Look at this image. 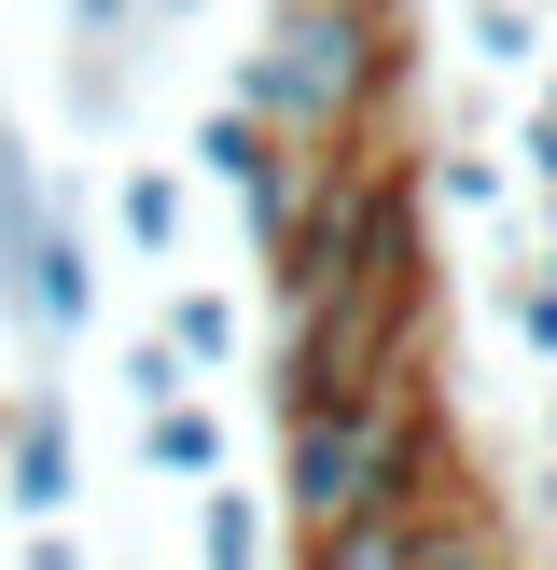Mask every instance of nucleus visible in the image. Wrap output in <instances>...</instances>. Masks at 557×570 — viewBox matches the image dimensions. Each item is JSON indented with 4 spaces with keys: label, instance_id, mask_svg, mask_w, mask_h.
Instances as JSON below:
<instances>
[{
    "label": "nucleus",
    "instance_id": "15",
    "mask_svg": "<svg viewBox=\"0 0 557 570\" xmlns=\"http://www.w3.org/2000/svg\"><path fill=\"white\" fill-rule=\"evenodd\" d=\"M126 404H139V417L195 404V376H182V348H167V334H139V348H126Z\"/></svg>",
    "mask_w": 557,
    "mask_h": 570
},
{
    "label": "nucleus",
    "instance_id": "5",
    "mask_svg": "<svg viewBox=\"0 0 557 570\" xmlns=\"http://www.w3.org/2000/svg\"><path fill=\"white\" fill-rule=\"evenodd\" d=\"M139 0H70V98H84V126H111L126 111V70H139Z\"/></svg>",
    "mask_w": 557,
    "mask_h": 570
},
{
    "label": "nucleus",
    "instance_id": "21",
    "mask_svg": "<svg viewBox=\"0 0 557 570\" xmlns=\"http://www.w3.org/2000/svg\"><path fill=\"white\" fill-rule=\"evenodd\" d=\"M544 111H557V83H544Z\"/></svg>",
    "mask_w": 557,
    "mask_h": 570
},
{
    "label": "nucleus",
    "instance_id": "19",
    "mask_svg": "<svg viewBox=\"0 0 557 570\" xmlns=\"http://www.w3.org/2000/svg\"><path fill=\"white\" fill-rule=\"evenodd\" d=\"M28 570H84V543L70 529H28Z\"/></svg>",
    "mask_w": 557,
    "mask_h": 570
},
{
    "label": "nucleus",
    "instance_id": "10",
    "mask_svg": "<svg viewBox=\"0 0 557 570\" xmlns=\"http://www.w3.org/2000/svg\"><path fill=\"white\" fill-rule=\"evenodd\" d=\"M418 570H516V543H501V515L473 488H446L432 515H418Z\"/></svg>",
    "mask_w": 557,
    "mask_h": 570
},
{
    "label": "nucleus",
    "instance_id": "4",
    "mask_svg": "<svg viewBox=\"0 0 557 570\" xmlns=\"http://www.w3.org/2000/svg\"><path fill=\"white\" fill-rule=\"evenodd\" d=\"M70 488H84L70 417L28 390V404H14V432H0V501H14V529H56V515H70Z\"/></svg>",
    "mask_w": 557,
    "mask_h": 570
},
{
    "label": "nucleus",
    "instance_id": "9",
    "mask_svg": "<svg viewBox=\"0 0 557 570\" xmlns=\"http://www.w3.org/2000/svg\"><path fill=\"white\" fill-rule=\"evenodd\" d=\"M139 473H154V488H223V417H209V404L139 417Z\"/></svg>",
    "mask_w": 557,
    "mask_h": 570
},
{
    "label": "nucleus",
    "instance_id": "18",
    "mask_svg": "<svg viewBox=\"0 0 557 570\" xmlns=\"http://www.w3.org/2000/svg\"><path fill=\"white\" fill-rule=\"evenodd\" d=\"M516 154H529V181L557 195V111H529V139H516Z\"/></svg>",
    "mask_w": 557,
    "mask_h": 570
},
{
    "label": "nucleus",
    "instance_id": "2",
    "mask_svg": "<svg viewBox=\"0 0 557 570\" xmlns=\"http://www.w3.org/2000/svg\"><path fill=\"white\" fill-rule=\"evenodd\" d=\"M446 488H460V460H446L432 362H390L349 404L278 417V515H293V543H321L349 515H390V501H446Z\"/></svg>",
    "mask_w": 557,
    "mask_h": 570
},
{
    "label": "nucleus",
    "instance_id": "11",
    "mask_svg": "<svg viewBox=\"0 0 557 570\" xmlns=\"http://www.w3.org/2000/svg\"><path fill=\"white\" fill-rule=\"evenodd\" d=\"M265 488H209L195 501V570H265Z\"/></svg>",
    "mask_w": 557,
    "mask_h": 570
},
{
    "label": "nucleus",
    "instance_id": "16",
    "mask_svg": "<svg viewBox=\"0 0 557 570\" xmlns=\"http://www.w3.org/2000/svg\"><path fill=\"white\" fill-rule=\"evenodd\" d=\"M432 195H446V209H501V167L473 154V139H446V154H432Z\"/></svg>",
    "mask_w": 557,
    "mask_h": 570
},
{
    "label": "nucleus",
    "instance_id": "6",
    "mask_svg": "<svg viewBox=\"0 0 557 570\" xmlns=\"http://www.w3.org/2000/svg\"><path fill=\"white\" fill-rule=\"evenodd\" d=\"M418 515H432V501L349 515V529H321V543H293V570H418Z\"/></svg>",
    "mask_w": 557,
    "mask_h": 570
},
{
    "label": "nucleus",
    "instance_id": "8",
    "mask_svg": "<svg viewBox=\"0 0 557 570\" xmlns=\"http://www.w3.org/2000/svg\"><path fill=\"white\" fill-rule=\"evenodd\" d=\"M42 223H56V181H42V154H28L14 126H0V293L28 278V250H42Z\"/></svg>",
    "mask_w": 557,
    "mask_h": 570
},
{
    "label": "nucleus",
    "instance_id": "13",
    "mask_svg": "<svg viewBox=\"0 0 557 570\" xmlns=\"http://www.w3.org/2000/svg\"><path fill=\"white\" fill-rule=\"evenodd\" d=\"M167 348H182V376H223L237 362V293H182L167 278Z\"/></svg>",
    "mask_w": 557,
    "mask_h": 570
},
{
    "label": "nucleus",
    "instance_id": "20",
    "mask_svg": "<svg viewBox=\"0 0 557 570\" xmlns=\"http://www.w3.org/2000/svg\"><path fill=\"white\" fill-rule=\"evenodd\" d=\"M139 14H167V28H182V14H195V0H139Z\"/></svg>",
    "mask_w": 557,
    "mask_h": 570
},
{
    "label": "nucleus",
    "instance_id": "22",
    "mask_svg": "<svg viewBox=\"0 0 557 570\" xmlns=\"http://www.w3.org/2000/svg\"><path fill=\"white\" fill-rule=\"evenodd\" d=\"M544 570H557V557H544Z\"/></svg>",
    "mask_w": 557,
    "mask_h": 570
},
{
    "label": "nucleus",
    "instance_id": "17",
    "mask_svg": "<svg viewBox=\"0 0 557 570\" xmlns=\"http://www.w3.org/2000/svg\"><path fill=\"white\" fill-rule=\"evenodd\" d=\"M501 321H516V334H529V348H544V362H557V293H544V278H529V265H501Z\"/></svg>",
    "mask_w": 557,
    "mask_h": 570
},
{
    "label": "nucleus",
    "instance_id": "7",
    "mask_svg": "<svg viewBox=\"0 0 557 570\" xmlns=\"http://www.w3.org/2000/svg\"><path fill=\"white\" fill-rule=\"evenodd\" d=\"M111 237H126L139 265H167V250H182V167H167V154H139L126 181H111Z\"/></svg>",
    "mask_w": 557,
    "mask_h": 570
},
{
    "label": "nucleus",
    "instance_id": "1",
    "mask_svg": "<svg viewBox=\"0 0 557 570\" xmlns=\"http://www.w3.org/2000/svg\"><path fill=\"white\" fill-rule=\"evenodd\" d=\"M404 83H418V42H404L390 0H278L265 42L237 56V98L223 111H251L293 154H362Z\"/></svg>",
    "mask_w": 557,
    "mask_h": 570
},
{
    "label": "nucleus",
    "instance_id": "12",
    "mask_svg": "<svg viewBox=\"0 0 557 570\" xmlns=\"http://www.w3.org/2000/svg\"><path fill=\"white\" fill-rule=\"evenodd\" d=\"M460 42H473V70H501V83H516V70H544V42H557V28H544V0H473V14H460Z\"/></svg>",
    "mask_w": 557,
    "mask_h": 570
},
{
    "label": "nucleus",
    "instance_id": "14",
    "mask_svg": "<svg viewBox=\"0 0 557 570\" xmlns=\"http://www.w3.org/2000/svg\"><path fill=\"white\" fill-rule=\"evenodd\" d=\"M265 154H278V139L251 126V111H209V126H195V167H209V181H251Z\"/></svg>",
    "mask_w": 557,
    "mask_h": 570
},
{
    "label": "nucleus",
    "instance_id": "3",
    "mask_svg": "<svg viewBox=\"0 0 557 570\" xmlns=\"http://www.w3.org/2000/svg\"><path fill=\"white\" fill-rule=\"evenodd\" d=\"M0 321L28 334V348H70L84 321H98V237H84V195L56 181V223H42V250H28V278L0 293Z\"/></svg>",
    "mask_w": 557,
    "mask_h": 570
}]
</instances>
